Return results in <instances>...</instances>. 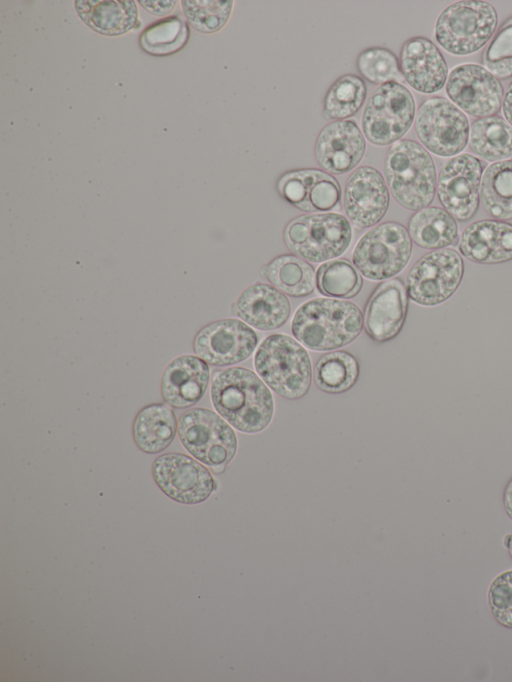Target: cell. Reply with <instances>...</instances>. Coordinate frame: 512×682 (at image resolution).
Masks as SVG:
<instances>
[{"label": "cell", "mask_w": 512, "mask_h": 682, "mask_svg": "<svg viewBox=\"0 0 512 682\" xmlns=\"http://www.w3.org/2000/svg\"><path fill=\"white\" fill-rule=\"evenodd\" d=\"M210 394L217 413L242 433H259L273 418L272 393L259 375L248 368L232 367L219 372L212 381Z\"/></svg>", "instance_id": "cell-1"}, {"label": "cell", "mask_w": 512, "mask_h": 682, "mask_svg": "<svg viewBox=\"0 0 512 682\" xmlns=\"http://www.w3.org/2000/svg\"><path fill=\"white\" fill-rule=\"evenodd\" d=\"M363 325V314L353 302L319 297L297 308L291 331L305 348L331 351L353 342L360 335Z\"/></svg>", "instance_id": "cell-2"}, {"label": "cell", "mask_w": 512, "mask_h": 682, "mask_svg": "<svg viewBox=\"0 0 512 682\" xmlns=\"http://www.w3.org/2000/svg\"><path fill=\"white\" fill-rule=\"evenodd\" d=\"M383 173L394 200L411 211L428 207L436 193L434 161L417 141L401 139L386 152Z\"/></svg>", "instance_id": "cell-3"}, {"label": "cell", "mask_w": 512, "mask_h": 682, "mask_svg": "<svg viewBox=\"0 0 512 682\" xmlns=\"http://www.w3.org/2000/svg\"><path fill=\"white\" fill-rule=\"evenodd\" d=\"M254 367L265 384L285 399H300L310 389V356L299 341L287 334L267 336L255 352Z\"/></svg>", "instance_id": "cell-4"}, {"label": "cell", "mask_w": 512, "mask_h": 682, "mask_svg": "<svg viewBox=\"0 0 512 682\" xmlns=\"http://www.w3.org/2000/svg\"><path fill=\"white\" fill-rule=\"evenodd\" d=\"M351 240V223L335 212L300 215L284 229L288 249L312 263H324L339 257L347 250Z\"/></svg>", "instance_id": "cell-5"}, {"label": "cell", "mask_w": 512, "mask_h": 682, "mask_svg": "<svg viewBox=\"0 0 512 682\" xmlns=\"http://www.w3.org/2000/svg\"><path fill=\"white\" fill-rule=\"evenodd\" d=\"M412 254L408 229L394 221L375 225L357 241L352 262L366 279L385 281L399 274Z\"/></svg>", "instance_id": "cell-6"}, {"label": "cell", "mask_w": 512, "mask_h": 682, "mask_svg": "<svg viewBox=\"0 0 512 682\" xmlns=\"http://www.w3.org/2000/svg\"><path fill=\"white\" fill-rule=\"evenodd\" d=\"M497 21V12L490 3L458 1L438 16L435 39L453 55H469L486 44L496 30Z\"/></svg>", "instance_id": "cell-7"}, {"label": "cell", "mask_w": 512, "mask_h": 682, "mask_svg": "<svg viewBox=\"0 0 512 682\" xmlns=\"http://www.w3.org/2000/svg\"><path fill=\"white\" fill-rule=\"evenodd\" d=\"M415 115L410 90L399 82H388L368 97L361 115L362 132L373 145H392L408 132Z\"/></svg>", "instance_id": "cell-8"}, {"label": "cell", "mask_w": 512, "mask_h": 682, "mask_svg": "<svg viewBox=\"0 0 512 682\" xmlns=\"http://www.w3.org/2000/svg\"><path fill=\"white\" fill-rule=\"evenodd\" d=\"M182 445L198 461L221 472L236 454L238 441L231 425L206 408L185 412L178 423Z\"/></svg>", "instance_id": "cell-9"}, {"label": "cell", "mask_w": 512, "mask_h": 682, "mask_svg": "<svg viewBox=\"0 0 512 682\" xmlns=\"http://www.w3.org/2000/svg\"><path fill=\"white\" fill-rule=\"evenodd\" d=\"M415 132L422 145L441 157L459 154L466 147L469 121L463 111L443 97L426 99L415 116Z\"/></svg>", "instance_id": "cell-10"}, {"label": "cell", "mask_w": 512, "mask_h": 682, "mask_svg": "<svg viewBox=\"0 0 512 682\" xmlns=\"http://www.w3.org/2000/svg\"><path fill=\"white\" fill-rule=\"evenodd\" d=\"M464 273L463 259L453 249L443 248L422 256L410 269L405 288L408 297L423 306H435L450 298Z\"/></svg>", "instance_id": "cell-11"}, {"label": "cell", "mask_w": 512, "mask_h": 682, "mask_svg": "<svg viewBox=\"0 0 512 682\" xmlns=\"http://www.w3.org/2000/svg\"><path fill=\"white\" fill-rule=\"evenodd\" d=\"M152 477L166 496L188 505L205 501L216 487L203 464L178 452L158 456L152 464Z\"/></svg>", "instance_id": "cell-12"}, {"label": "cell", "mask_w": 512, "mask_h": 682, "mask_svg": "<svg viewBox=\"0 0 512 682\" xmlns=\"http://www.w3.org/2000/svg\"><path fill=\"white\" fill-rule=\"evenodd\" d=\"M483 166L468 153L446 161L438 175L437 195L442 206L458 221H468L477 212Z\"/></svg>", "instance_id": "cell-13"}, {"label": "cell", "mask_w": 512, "mask_h": 682, "mask_svg": "<svg viewBox=\"0 0 512 682\" xmlns=\"http://www.w3.org/2000/svg\"><path fill=\"white\" fill-rule=\"evenodd\" d=\"M257 344V334L248 324L226 318L204 326L196 334L193 348L206 363L229 366L248 359Z\"/></svg>", "instance_id": "cell-14"}, {"label": "cell", "mask_w": 512, "mask_h": 682, "mask_svg": "<svg viewBox=\"0 0 512 682\" xmlns=\"http://www.w3.org/2000/svg\"><path fill=\"white\" fill-rule=\"evenodd\" d=\"M446 93L452 103L475 117L496 114L503 101L499 80L477 64H461L448 75Z\"/></svg>", "instance_id": "cell-15"}, {"label": "cell", "mask_w": 512, "mask_h": 682, "mask_svg": "<svg viewBox=\"0 0 512 682\" xmlns=\"http://www.w3.org/2000/svg\"><path fill=\"white\" fill-rule=\"evenodd\" d=\"M389 202L386 181L376 168L360 166L349 175L344 187L343 208L356 228L377 225L384 218Z\"/></svg>", "instance_id": "cell-16"}, {"label": "cell", "mask_w": 512, "mask_h": 682, "mask_svg": "<svg viewBox=\"0 0 512 682\" xmlns=\"http://www.w3.org/2000/svg\"><path fill=\"white\" fill-rule=\"evenodd\" d=\"M276 188L286 202L307 213L330 212L341 199L339 182L322 169L287 171L278 178Z\"/></svg>", "instance_id": "cell-17"}, {"label": "cell", "mask_w": 512, "mask_h": 682, "mask_svg": "<svg viewBox=\"0 0 512 682\" xmlns=\"http://www.w3.org/2000/svg\"><path fill=\"white\" fill-rule=\"evenodd\" d=\"M366 151L364 134L353 120L332 121L319 132L314 148L317 164L329 174L355 169Z\"/></svg>", "instance_id": "cell-18"}, {"label": "cell", "mask_w": 512, "mask_h": 682, "mask_svg": "<svg viewBox=\"0 0 512 682\" xmlns=\"http://www.w3.org/2000/svg\"><path fill=\"white\" fill-rule=\"evenodd\" d=\"M399 65L404 80L423 94L439 91L448 78V66L442 53L426 37H411L404 42Z\"/></svg>", "instance_id": "cell-19"}, {"label": "cell", "mask_w": 512, "mask_h": 682, "mask_svg": "<svg viewBox=\"0 0 512 682\" xmlns=\"http://www.w3.org/2000/svg\"><path fill=\"white\" fill-rule=\"evenodd\" d=\"M407 306V291L400 279L380 283L365 308L364 325L368 335L378 342L393 339L404 325Z\"/></svg>", "instance_id": "cell-20"}, {"label": "cell", "mask_w": 512, "mask_h": 682, "mask_svg": "<svg viewBox=\"0 0 512 682\" xmlns=\"http://www.w3.org/2000/svg\"><path fill=\"white\" fill-rule=\"evenodd\" d=\"M209 380L210 370L203 359L182 355L166 367L161 380V393L171 407L189 408L203 397Z\"/></svg>", "instance_id": "cell-21"}, {"label": "cell", "mask_w": 512, "mask_h": 682, "mask_svg": "<svg viewBox=\"0 0 512 682\" xmlns=\"http://www.w3.org/2000/svg\"><path fill=\"white\" fill-rule=\"evenodd\" d=\"M234 308V314L243 322L261 331L282 327L291 314V305L286 295L266 283H254L244 289Z\"/></svg>", "instance_id": "cell-22"}, {"label": "cell", "mask_w": 512, "mask_h": 682, "mask_svg": "<svg viewBox=\"0 0 512 682\" xmlns=\"http://www.w3.org/2000/svg\"><path fill=\"white\" fill-rule=\"evenodd\" d=\"M459 250L468 260L499 264L512 260V224L480 220L468 225L459 240Z\"/></svg>", "instance_id": "cell-23"}, {"label": "cell", "mask_w": 512, "mask_h": 682, "mask_svg": "<svg viewBox=\"0 0 512 682\" xmlns=\"http://www.w3.org/2000/svg\"><path fill=\"white\" fill-rule=\"evenodd\" d=\"M177 427V418L170 405L153 403L143 407L136 415L132 426L133 440L144 453H160L175 438Z\"/></svg>", "instance_id": "cell-24"}, {"label": "cell", "mask_w": 512, "mask_h": 682, "mask_svg": "<svg viewBox=\"0 0 512 682\" xmlns=\"http://www.w3.org/2000/svg\"><path fill=\"white\" fill-rule=\"evenodd\" d=\"M75 9L88 27L107 36L128 32L138 18L136 3L131 0H77Z\"/></svg>", "instance_id": "cell-25"}, {"label": "cell", "mask_w": 512, "mask_h": 682, "mask_svg": "<svg viewBox=\"0 0 512 682\" xmlns=\"http://www.w3.org/2000/svg\"><path fill=\"white\" fill-rule=\"evenodd\" d=\"M408 232L412 241L424 249L447 248L458 240L456 219L436 206L416 211L408 221Z\"/></svg>", "instance_id": "cell-26"}, {"label": "cell", "mask_w": 512, "mask_h": 682, "mask_svg": "<svg viewBox=\"0 0 512 682\" xmlns=\"http://www.w3.org/2000/svg\"><path fill=\"white\" fill-rule=\"evenodd\" d=\"M261 273L271 285L295 298L312 294L316 286L313 266L294 254L273 258L263 266Z\"/></svg>", "instance_id": "cell-27"}, {"label": "cell", "mask_w": 512, "mask_h": 682, "mask_svg": "<svg viewBox=\"0 0 512 682\" xmlns=\"http://www.w3.org/2000/svg\"><path fill=\"white\" fill-rule=\"evenodd\" d=\"M469 146L486 161H503L512 156V127L499 116L479 118L472 123Z\"/></svg>", "instance_id": "cell-28"}, {"label": "cell", "mask_w": 512, "mask_h": 682, "mask_svg": "<svg viewBox=\"0 0 512 682\" xmlns=\"http://www.w3.org/2000/svg\"><path fill=\"white\" fill-rule=\"evenodd\" d=\"M480 198L485 211L493 218L512 219V160L488 166L482 176Z\"/></svg>", "instance_id": "cell-29"}, {"label": "cell", "mask_w": 512, "mask_h": 682, "mask_svg": "<svg viewBox=\"0 0 512 682\" xmlns=\"http://www.w3.org/2000/svg\"><path fill=\"white\" fill-rule=\"evenodd\" d=\"M367 96L365 81L355 74H344L328 88L323 99L322 114L327 121L348 120L364 105Z\"/></svg>", "instance_id": "cell-30"}, {"label": "cell", "mask_w": 512, "mask_h": 682, "mask_svg": "<svg viewBox=\"0 0 512 682\" xmlns=\"http://www.w3.org/2000/svg\"><path fill=\"white\" fill-rule=\"evenodd\" d=\"M359 377V364L354 355L344 350L324 354L314 369L317 387L332 394L351 389Z\"/></svg>", "instance_id": "cell-31"}, {"label": "cell", "mask_w": 512, "mask_h": 682, "mask_svg": "<svg viewBox=\"0 0 512 682\" xmlns=\"http://www.w3.org/2000/svg\"><path fill=\"white\" fill-rule=\"evenodd\" d=\"M363 279L357 268L347 259H332L322 263L316 271V287L324 296L336 299L355 297Z\"/></svg>", "instance_id": "cell-32"}, {"label": "cell", "mask_w": 512, "mask_h": 682, "mask_svg": "<svg viewBox=\"0 0 512 682\" xmlns=\"http://www.w3.org/2000/svg\"><path fill=\"white\" fill-rule=\"evenodd\" d=\"M189 39V26L178 16L161 19L148 26L139 43L146 53L167 56L180 51Z\"/></svg>", "instance_id": "cell-33"}, {"label": "cell", "mask_w": 512, "mask_h": 682, "mask_svg": "<svg viewBox=\"0 0 512 682\" xmlns=\"http://www.w3.org/2000/svg\"><path fill=\"white\" fill-rule=\"evenodd\" d=\"M356 68L363 80L373 85L401 83L402 76L397 56L385 47H370L359 53Z\"/></svg>", "instance_id": "cell-34"}, {"label": "cell", "mask_w": 512, "mask_h": 682, "mask_svg": "<svg viewBox=\"0 0 512 682\" xmlns=\"http://www.w3.org/2000/svg\"><path fill=\"white\" fill-rule=\"evenodd\" d=\"M184 14L190 24L202 33H215L229 20L233 1L185 0L182 1Z\"/></svg>", "instance_id": "cell-35"}, {"label": "cell", "mask_w": 512, "mask_h": 682, "mask_svg": "<svg viewBox=\"0 0 512 682\" xmlns=\"http://www.w3.org/2000/svg\"><path fill=\"white\" fill-rule=\"evenodd\" d=\"M482 63L497 79L512 77V17L501 25L484 50Z\"/></svg>", "instance_id": "cell-36"}, {"label": "cell", "mask_w": 512, "mask_h": 682, "mask_svg": "<svg viewBox=\"0 0 512 682\" xmlns=\"http://www.w3.org/2000/svg\"><path fill=\"white\" fill-rule=\"evenodd\" d=\"M487 601L494 619L512 629V569L497 575L487 591Z\"/></svg>", "instance_id": "cell-37"}, {"label": "cell", "mask_w": 512, "mask_h": 682, "mask_svg": "<svg viewBox=\"0 0 512 682\" xmlns=\"http://www.w3.org/2000/svg\"><path fill=\"white\" fill-rule=\"evenodd\" d=\"M142 6L154 15H165L170 12L176 1H139Z\"/></svg>", "instance_id": "cell-38"}, {"label": "cell", "mask_w": 512, "mask_h": 682, "mask_svg": "<svg viewBox=\"0 0 512 682\" xmlns=\"http://www.w3.org/2000/svg\"><path fill=\"white\" fill-rule=\"evenodd\" d=\"M502 110L506 121L512 127V82L509 84L503 98Z\"/></svg>", "instance_id": "cell-39"}, {"label": "cell", "mask_w": 512, "mask_h": 682, "mask_svg": "<svg viewBox=\"0 0 512 682\" xmlns=\"http://www.w3.org/2000/svg\"><path fill=\"white\" fill-rule=\"evenodd\" d=\"M503 504L508 517L512 520V478L507 483L503 495Z\"/></svg>", "instance_id": "cell-40"}, {"label": "cell", "mask_w": 512, "mask_h": 682, "mask_svg": "<svg viewBox=\"0 0 512 682\" xmlns=\"http://www.w3.org/2000/svg\"><path fill=\"white\" fill-rule=\"evenodd\" d=\"M503 544L507 549H509L510 544H511V534H508L504 537Z\"/></svg>", "instance_id": "cell-41"}, {"label": "cell", "mask_w": 512, "mask_h": 682, "mask_svg": "<svg viewBox=\"0 0 512 682\" xmlns=\"http://www.w3.org/2000/svg\"><path fill=\"white\" fill-rule=\"evenodd\" d=\"M509 552H510V555H511V557H512V534H511V544H510V547H509Z\"/></svg>", "instance_id": "cell-42"}]
</instances>
